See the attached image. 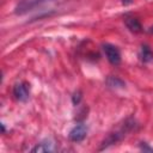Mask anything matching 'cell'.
Segmentation results:
<instances>
[{"label": "cell", "mask_w": 153, "mask_h": 153, "mask_svg": "<svg viewBox=\"0 0 153 153\" xmlns=\"http://www.w3.org/2000/svg\"><path fill=\"white\" fill-rule=\"evenodd\" d=\"M136 127H137V123H136V121H135L133 117L127 118V120L124 121V123H123L118 129H116L115 131L110 133V134L104 139V141L102 142V146H100L99 151H103V149L108 148L109 146L117 143L118 141H121V140L127 135V133L134 130Z\"/></svg>", "instance_id": "1"}, {"label": "cell", "mask_w": 153, "mask_h": 153, "mask_svg": "<svg viewBox=\"0 0 153 153\" xmlns=\"http://www.w3.org/2000/svg\"><path fill=\"white\" fill-rule=\"evenodd\" d=\"M102 48H103V51H104L108 61L111 65L118 66L121 63V53L117 47H115L114 44H110V43H104L102 45Z\"/></svg>", "instance_id": "2"}, {"label": "cell", "mask_w": 153, "mask_h": 153, "mask_svg": "<svg viewBox=\"0 0 153 153\" xmlns=\"http://www.w3.org/2000/svg\"><path fill=\"white\" fill-rule=\"evenodd\" d=\"M13 96L18 102H26L30 96V85L25 81L17 82L13 86Z\"/></svg>", "instance_id": "3"}, {"label": "cell", "mask_w": 153, "mask_h": 153, "mask_svg": "<svg viewBox=\"0 0 153 153\" xmlns=\"http://www.w3.org/2000/svg\"><path fill=\"white\" fill-rule=\"evenodd\" d=\"M87 130H88V129H87V126H86V124L79 123V124L74 126V127L71 129L68 136H69L71 141H73V142H80V141H82V140L86 137Z\"/></svg>", "instance_id": "4"}, {"label": "cell", "mask_w": 153, "mask_h": 153, "mask_svg": "<svg viewBox=\"0 0 153 153\" xmlns=\"http://www.w3.org/2000/svg\"><path fill=\"white\" fill-rule=\"evenodd\" d=\"M44 1H47V0H20L16 7V13L17 14H24V13L31 11L32 8H35L36 6L41 5Z\"/></svg>", "instance_id": "5"}, {"label": "cell", "mask_w": 153, "mask_h": 153, "mask_svg": "<svg viewBox=\"0 0 153 153\" xmlns=\"http://www.w3.org/2000/svg\"><path fill=\"white\" fill-rule=\"evenodd\" d=\"M124 23H126V26L131 31V32H135V33H139L142 31V25L140 23V20L133 16H129L127 14L124 17Z\"/></svg>", "instance_id": "6"}, {"label": "cell", "mask_w": 153, "mask_h": 153, "mask_svg": "<svg viewBox=\"0 0 153 153\" xmlns=\"http://www.w3.org/2000/svg\"><path fill=\"white\" fill-rule=\"evenodd\" d=\"M106 85L111 88H124L126 87V82L118 78V76H114V75H109L105 80Z\"/></svg>", "instance_id": "7"}, {"label": "cell", "mask_w": 153, "mask_h": 153, "mask_svg": "<svg viewBox=\"0 0 153 153\" xmlns=\"http://www.w3.org/2000/svg\"><path fill=\"white\" fill-rule=\"evenodd\" d=\"M139 57L142 62H151L153 60V51L151 50V48L147 44L141 45L140 53H139Z\"/></svg>", "instance_id": "8"}, {"label": "cell", "mask_w": 153, "mask_h": 153, "mask_svg": "<svg viewBox=\"0 0 153 153\" xmlns=\"http://www.w3.org/2000/svg\"><path fill=\"white\" fill-rule=\"evenodd\" d=\"M51 151H53V143L50 141H48V140L36 145L32 148V152H38V153L39 152H51Z\"/></svg>", "instance_id": "9"}, {"label": "cell", "mask_w": 153, "mask_h": 153, "mask_svg": "<svg viewBox=\"0 0 153 153\" xmlns=\"http://www.w3.org/2000/svg\"><path fill=\"white\" fill-rule=\"evenodd\" d=\"M81 98H82V96H81V92H80V91L74 92L73 96H72V103H73V105H78V104L80 103Z\"/></svg>", "instance_id": "10"}, {"label": "cell", "mask_w": 153, "mask_h": 153, "mask_svg": "<svg viewBox=\"0 0 153 153\" xmlns=\"http://www.w3.org/2000/svg\"><path fill=\"white\" fill-rule=\"evenodd\" d=\"M140 149L143 151V152H153V148L149 147L148 143H146V142H141L140 143Z\"/></svg>", "instance_id": "11"}, {"label": "cell", "mask_w": 153, "mask_h": 153, "mask_svg": "<svg viewBox=\"0 0 153 153\" xmlns=\"http://www.w3.org/2000/svg\"><path fill=\"white\" fill-rule=\"evenodd\" d=\"M148 31H149V32H151V33H153V26H151V27H149V30H148Z\"/></svg>", "instance_id": "12"}]
</instances>
